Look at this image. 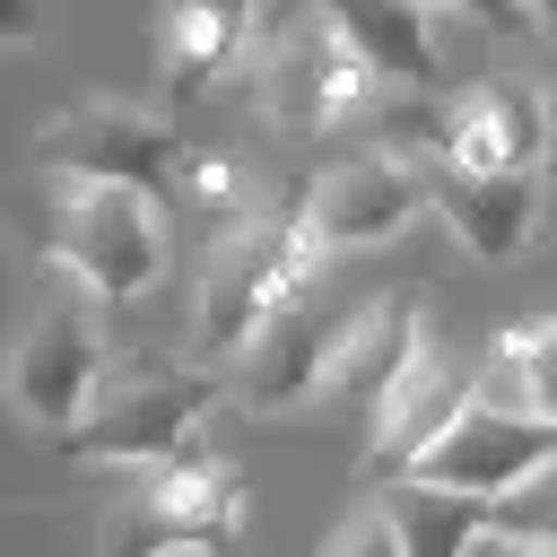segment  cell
Wrapping results in <instances>:
<instances>
[{
    "label": "cell",
    "instance_id": "obj_1",
    "mask_svg": "<svg viewBox=\"0 0 557 557\" xmlns=\"http://www.w3.org/2000/svg\"><path fill=\"white\" fill-rule=\"evenodd\" d=\"M331 261L296 235L287 209H261L244 226H218L209 252H200V278H191V348H200V374H218L226 357H244V339L296 305L305 287H322Z\"/></svg>",
    "mask_w": 557,
    "mask_h": 557
},
{
    "label": "cell",
    "instance_id": "obj_2",
    "mask_svg": "<svg viewBox=\"0 0 557 557\" xmlns=\"http://www.w3.org/2000/svg\"><path fill=\"white\" fill-rule=\"evenodd\" d=\"M261 104V122L278 139H331L348 122H366L383 104V87L366 78V61L348 52V35L331 26V9H305V17H261L244 70H235Z\"/></svg>",
    "mask_w": 557,
    "mask_h": 557
},
{
    "label": "cell",
    "instance_id": "obj_3",
    "mask_svg": "<svg viewBox=\"0 0 557 557\" xmlns=\"http://www.w3.org/2000/svg\"><path fill=\"white\" fill-rule=\"evenodd\" d=\"M218 409H226L218 374H200V366H131V374H104L87 392V409L61 426V453L139 479V470H165V461L200 453V426Z\"/></svg>",
    "mask_w": 557,
    "mask_h": 557
},
{
    "label": "cell",
    "instance_id": "obj_4",
    "mask_svg": "<svg viewBox=\"0 0 557 557\" xmlns=\"http://www.w3.org/2000/svg\"><path fill=\"white\" fill-rule=\"evenodd\" d=\"M235 540H244V470L218 453L139 470L96 513V557H235Z\"/></svg>",
    "mask_w": 557,
    "mask_h": 557
},
{
    "label": "cell",
    "instance_id": "obj_5",
    "mask_svg": "<svg viewBox=\"0 0 557 557\" xmlns=\"http://www.w3.org/2000/svg\"><path fill=\"white\" fill-rule=\"evenodd\" d=\"M26 157H35V174H52V183H104V191H139V200L165 209L183 131H174L157 104H131V96H78V104H61V113L35 131Z\"/></svg>",
    "mask_w": 557,
    "mask_h": 557
},
{
    "label": "cell",
    "instance_id": "obj_6",
    "mask_svg": "<svg viewBox=\"0 0 557 557\" xmlns=\"http://www.w3.org/2000/svg\"><path fill=\"white\" fill-rule=\"evenodd\" d=\"M96 383H104V322L70 278H44L26 322H17V339H9V357H0V400L35 435H61L87 409Z\"/></svg>",
    "mask_w": 557,
    "mask_h": 557
},
{
    "label": "cell",
    "instance_id": "obj_7",
    "mask_svg": "<svg viewBox=\"0 0 557 557\" xmlns=\"http://www.w3.org/2000/svg\"><path fill=\"white\" fill-rule=\"evenodd\" d=\"M52 252L61 278L87 305H131L165 278V209L139 191H104V183H61L52 200Z\"/></svg>",
    "mask_w": 557,
    "mask_h": 557
},
{
    "label": "cell",
    "instance_id": "obj_8",
    "mask_svg": "<svg viewBox=\"0 0 557 557\" xmlns=\"http://www.w3.org/2000/svg\"><path fill=\"white\" fill-rule=\"evenodd\" d=\"M418 209H426V165L383 157V148H348V157H331V165L305 183V200H296L287 218H296V235L331 261V252H374V244L409 235Z\"/></svg>",
    "mask_w": 557,
    "mask_h": 557
},
{
    "label": "cell",
    "instance_id": "obj_9",
    "mask_svg": "<svg viewBox=\"0 0 557 557\" xmlns=\"http://www.w3.org/2000/svg\"><path fill=\"white\" fill-rule=\"evenodd\" d=\"M548 461H557V426L548 418H496V409L470 400L392 487H426V496H461V505H505Z\"/></svg>",
    "mask_w": 557,
    "mask_h": 557
},
{
    "label": "cell",
    "instance_id": "obj_10",
    "mask_svg": "<svg viewBox=\"0 0 557 557\" xmlns=\"http://www.w3.org/2000/svg\"><path fill=\"white\" fill-rule=\"evenodd\" d=\"M339 322H348V305L331 296V278L305 287L296 305H278V313L244 339V357H226L218 392H226L235 409H252V418H296V409H313V383H322V357H331Z\"/></svg>",
    "mask_w": 557,
    "mask_h": 557
},
{
    "label": "cell",
    "instance_id": "obj_11",
    "mask_svg": "<svg viewBox=\"0 0 557 557\" xmlns=\"http://www.w3.org/2000/svg\"><path fill=\"white\" fill-rule=\"evenodd\" d=\"M548 157V87L531 70H487L444 96V157L453 174H540Z\"/></svg>",
    "mask_w": 557,
    "mask_h": 557
},
{
    "label": "cell",
    "instance_id": "obj_12",
    "mask_svg": "<svg viewBox=\"0 0 557 557\" xmlns=\"http://www.w3.org/2000/svg\"><path fill=\"white\" fill-rule=\"evenodd\" d=\"M461 409H470V366L444 357V348H418V357L392 374V392L366 409V479L392 487Z\"/></svg>",
    "mask_w": 557,
    "mask_h": 557
},
{
    "label": "cell",
    "instance_id": "obj_13",
    "mask_svg": "<svg viewBox=\"0 0 557 557\" xmlns=\"http://www.w3.org/2000/svg\"><path fill=\"white\" fill-rule=\"evenodd\" d=\"M426 348V313L409 296H366L348 305L331 357H322V383H313V409H374L392 392V374Z\"/></svg>",
    "mask_w": 557,
    "mask_h": 557
},
{
    "label": "cell",
    "instance_id": "obj_14",
    "mask_svg": "<svg viewBox=\"0 0 557 557\" xmlns=\"http://www.w3.org/2000/svg\"><path fill=\"white\" fill-rule=\"evenodd\" d=\"M426 209L479 261H522L540 244V174H453V165H426Z\"/></svg>",
    "mask_w": 557,
    "mask_h": 557
},
{
    "label": "cell",
    "instance_id": "obj_15",
    "mask_svg": "<svg viewBox=\"0 0 557 557\" xmlns=\"http://www.w3.org/2000/svg\"><path fill=\"white\" fill-rule=\"evenodd\" d=\"M331 26L348 35V52L366 61V78L374 87H409V96H426L453 61H444V35H453V17L444 9H331Z\"/></svg>",
    "mask_w": 557,
    "mask_h": 557
},
{
    "label": "cell",
    "instance_id": "obj_16",
    "mask_svg": "<svg viewBox=\"0 0 557 557\" xmlns=\"http://www.w3.org/2000/svg\"><path fill=\"white\" fill-rule=\"evenodd\" d=\"M261 17L235 9V0H191V9H165L157 17V61H165V87L174 96H209L244 70Z\"/></svg>",
    "mask_w": 557,
    "mask_h": 557
},
{
    "label": "cell",
    "instance_id": "obj_17",
    "mask_svg": "<svg viewBox=\"0 0 557 557\" xmlns=\"http://www.w3.org/2000/svg\"><path fill=\"white\" fill-rule=\"evenodd\" d=\"M165 191H183V200H191L200 218H218V226H244V218L278 209V174H270V157H252V148H235V139H183Z\"/></svg>",
    "mask_w": 557,
    "mask_h": 557
},
{
    "label": "cell",
    "instance_id": "obj_18",
    "mask_svg": "<svg viewBox=\"0 0 557 557\" xmlns=\"http://www.w3.org/2000/svg\"><path fill=\"white\" fill-rule=\"evenodd\" d=\"M548 339H557L548 313L505 322L487 339V366H470V400L496 418H548Z\"/></svg>",
    "mask_w": 557,
    "mask_h": 557
},
{
    "label": "cell",
    "instance_id": "obj_19",
    "mask_svg": "<svg viewBox=\"0 0 557 557\" xmlns=\"http://www.w3.org/2000/svg\"><path fill=\"white\" fill-rule=\"evenodd\" d=\"M400 557H461L479 531H487V505H461V496H426V487H383L374 496Z\"/></svg>",
    "mask_w": 557,
    "mask_h": 557
},
{
    "label": "cell",
    "instance_id": "obj_20",
    "mask_svg": "<svg viewBox=\"0 0 557 557\" xmlns=\"http://www.w3.org/2000/svg\"><path fill=\"white\" fill-rule=\"evenodd\" d=\"M313 557H400V540H392L383 505H357L348 522H331V540H322Z\"/></svg>",
    "mask_w": 557,
    "mask_h": 557
},
{
    "label": "cell",
    "instance_id": "obj_21",
    "mask_svg": "<svg viewBox=\"0 0 557 557\" xmlns=\"http://www.w3.org/2000/svg\"><path fill=\"white\" fill-rule=\"evenodd\" d=\"M461 557H548V540H522V531H496V522H487Z\"/></svg>",
    "mask_w": 557,
    "mask_h": 557
},
{
    "label": "cell",
    "instance_id": "obj_22",
    "mask_svg": "<svg viewBox=\"0 0 557 557\" xmlns=\"http://www.w3.org/2000/svg\"><path fill=\"white\" fill-rule=\"evenodd\" d=\"M35 35H44L35 9H0V44H35Z\"/></svg>",
    "mask_w": 557,
    "mask_h": 557
}]
</instances>
